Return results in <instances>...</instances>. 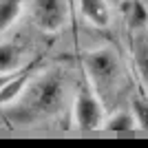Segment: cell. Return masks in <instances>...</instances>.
I'll list each match as a JSON object with an SVG mask.
<instances>
[{
    "instance_id": "cell-2",
    "label": "cell",
    "mask_w": 148,
    "mask_h": 148,
    "mask_svg": "<svg viewBox=\"0 0 148 148\" xmlns=\"http://www.w3.org/2000/svg\"><path fill=\"white\" fill-rule=\"evenodd\" d=\"M31 18L44 33H60L69 20L66 0H31Z\"/></svg>"
},
{
    "instance_id": "cell-6",
    "label": "cell",
    "mask_w": 148,
    "mask_h": 148,
    "mask_svg": "<svg viewBox=\"0 0 148 148\" xmlns=\"http://www.w3.org/2000/svg\"><path fill=\"white\" fill-rule=\"evenodd\" d=\"M29 80H31L29 71H25V69L16 71V73L9 77V82L2 86V91H0V106L11 104V102H16L20 95H25L27 86H29Z\"/></svg>"
},
{
    "instance_id": "cell-10",
    "label": "cell",
    "mask_w": 148,
    "mask_h": 148,
    "mask_svg": "<svg viewBox=\"0 0 148 148\" xmlns=\"http://www.w3.org/2000/svg\"><path fill=\"white\" fill-rule=\"evenodd\" d=\"M133 115H135L137 128L139 130H148V102H133Z\"/></svg>"
},
{
    "instance_id": "cell-1",
    "label": "cell",
    "mask_w": 148,
    "mask_h": 148,
    "mask_svg": "<svg viewBox=\"0 0 148 148\" xmlns=\"http://www.w3.org/2000/svg\"><path fill=\"white\" fill-rule=\"evenodd\" d=\"M84 71L95 88H108L119 77V58L111 49H97L84 56Z\"/></svg>"
},
{
    "instance_id": "cell-3",
    "label": "cell",
    "mask_w": 148,
    "mask_h": 148,
    "mask_svg": "<svg viewBox=\"0 0 148 148\" xmlns=\"http://www.w3.org/2000/svg\"><path fill=\"white\" fill-rule=\"evenodd\" d=\"M104 124V111L93 91H80L73 99V126L77 130H97Z\"/></svg>"
},
{
    "instance_id": "cell-7",
    "label": "cell",
    "mask_w": 148,
    "mask_h": 148,
    "mask_svg": "<svg viewBox=\"0 0 148 148\" xmlns=\"http://www.w3.org/2000/svg\"><path fill=\"white\" fill-rule=\"evenodd\" d=\"M137 122L133 111H117L104 117V124H102V130H111V133H128V130H135Z\"/></svg>"
},
{
    "instance_id": "cell-8",
    "label": "cell",
    "mask_w": 148,
    "mask_h": 148,
    "mask_svg": "<svg viewBox=\"0 0 148 148\" xmlns=\"http://www.w3.org/2000/svg\"><path fill=\"white\" fill-rule=\"evenodd\" d=\"M22 9H25L22 0H0V33H5L18 22Z\"/></svg>"
},
{
    "instance_id": "cell-9",
    "label": "cell",
    "mask_w": 148,
    "mask_h": 148,
    "mask_svg": "<svg viewBox=\"0 0 148 148\" xmlns=\"http://www.w3.org/2000/svg\"><path fill=\"white\" fill-rule=\"evenodd\" d=\"M22 53L16 44L11 42H0V73H13L20 69Z\"/></svg>"
},
{
    "instance_id": "cell-4",
    "label": "cell",
    "mask_w": 148,
    "mask_h": 148,
    "mask_svg": "<svg viewBox=\"0 0 148 148\" xmlns=\"http://www.w3.org/2000/svg\"><path fill=\"white\" fill-rule=\"evenodd\" d=\"M27 93V91H25ZM29 95V93H27ZM31 108H36V111H53L58 106V99H60V84L58 80L49 77V80L40 82L36 86L31 88Z\"/></svg>"
},
{
    "instance_id": "cell-11",
    "label": "cell",
    "mask_w": 148,
    "mask_h": 148,
    "mask_svg": "<svg viewBox=\"0 0 148 148\" xmlns=\"http://www.w3.org/2000/svg\"><path fill=\"white\" fill-rule=\"evenodd\" d=\"M18 71H20V69H18ZM13 73H16V71H13ZM13 73H0V91H2V86L9 82V77H11Z\"/></svg>"
},
{
    "instance_id": "cell-5",
    "label": "cell",
    "mask_w": 148,
    "mask_h": 148,
    "mask_svg": "<svg viewBox=\"0 0 148 148\" xmlns=\"http://www.w3.org/2000/svg\"><path fill=\"white\" fill-rule=\"evenodd\" d=\"M80 13L95 29H108L111 27L113 16L106 0H80Z\"/></svg>"
}]
</instances>
